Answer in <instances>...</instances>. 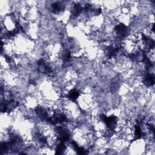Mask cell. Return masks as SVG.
<instances>
[{
    "label": "cell",
    "mask_w": 155,
    "mask_h": 155,
    "mask_svg": "<svg viewBox=\"0 0 155 155\" xmlns=\"http://www.w3.org/2000/svg\"><path fill=\"white\" fill-rule=\"evenodd\" d=\"M65 142H59L58 143V144L56 146L55 154H61L65 153V151L67 150V146L65 145Z\"/></svg>",
    "instance_id": "obj_2"
},
{
    "label": "cell",
    "mask_w": 155,
    "mask_h": 155,
    "mask_svg": "<svg viewBox=\"0 0 155 155\" xmlns=\"http://www.w3.org/2000/svg\"><path fill=\"white\" fill-rule=\"evenodd\" d=\"M142 82L147 87H151L154 85V76L151 72H147L144 74L142 78Z\"/></svg>",
    "instance_id": "obj_1"
}]
</instances>
